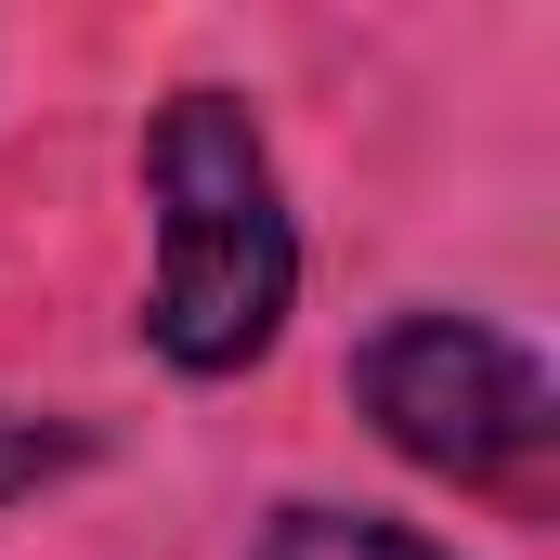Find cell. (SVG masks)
<instances>
[{"instance_id":"obj_3","label":"cell","mask_w":560,"mask_h":560,"mask_svg":"<svg viewBox=\"0 0 560 560\" xmlns=\"http://www.w3.org/2000/svg\"><path fill=\"white\" fill-rule=\"evenodd\" d=\"M248 560H456L443 535L418 522H392V509H339V495H287L275 522H261V548Z\"/></svg>"},{"instance_id":"obj_1","label":"cell","mask_w":560,"mask_h":560,"mask_svg":"<svg viewBox=\"0 0 560 560\" xmlns=\"http://www.w3.org/2000/svg\"><path fill=\"white\" fill-rule=\"evenodd\" d=\"M287 313H300V209L275 131L248 92L183 79L143 118V352L209 392L275 365Z\"/></svg>"},{"instance_id":"obj_2","label":"cell","mask_w":560,"mask_h":560,"mask_svg":"<svg viewBox=\"0 0 560 560\" xmlns=\"http://www.w3.org/2000/svg\"><path fill=\"white\" fill-rule=\"evenodd\" d=\"M339 392H352V418L378 430L418 482L482 495V509H509V522L548 509V482H560V378H548V352H535L522 326L405 300V313H378V326L352 339Z\"/></svg>"},{"instance_id":"obj_4","label":"cell","mask_w":560,"mask_h":560,"mask_svg":"<svg viewBox=\"0 0 560 560\" xmlns=\"http://www.w3.org/2000/svg\"><path fill=\"white\" fill-rule=\"evenodd\" d=\"M92 456H105V430H92V418H66V405H0V509L79 482Z\"/></svg>"}]
</instances>
